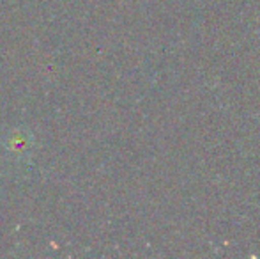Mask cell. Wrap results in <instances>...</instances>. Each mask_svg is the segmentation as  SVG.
Instances as JSON below:
<instances>
[{"mask_svg": "<svg viewBox=\"0 0 260 259\" xmlns=\"http://www.w3.org/2000/svg\"><path fill=\"white\" fill-rule=\"evenodd\" d=\"M6 144H7V148L13 149V151L21 153V151H25V149H28V135L27 133L23 135L20 130H14L9 133Z\"/></svg>", "mask_w": 260, "mask_h": 259, "instance_id": "6da1fadb", "label": "cell"}]
</instances>
